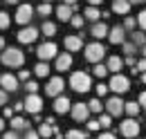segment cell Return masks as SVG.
Instances as JSON below:
<instances>
[{
	"label": "cell",
	"mask_w": 146,
	"mask_h": 139,
	"mask_svg": "<svg viewBox=\"0 0 146 139\" xmlns=\"http://www.w3.org/2000/svg\"><path fill=\"white\" fill-rule=\"evenodd\" d=\"M0 61H2V65H7V68H20V65L25 63V54L20 52L18 47H7V50L0 52Z\"/></svg>",
	"instance_id": "cell-1"
},
{
	"label": "cell",
	"mask_w": 146,
	"mask_h": 139,
	"mask_svg": "<svg viewBox=\"0 0 146 139\" xmlns=\"http://www.w3.org/2000/svg\"><path fill=\"white\" fill-rule=\"evenodd\" d=\"M70 87H72L74 92H79V94L88 92V90L92 87V79H90V74H86L83 70H79V72H72V76H70Z\"/></svg>",
	"instance_id": "cell-2"
},
{
	"label": "cell",
	"mask_w": 146,
	"mask_h": 139,
	"mask_svg": "<svg viewBox=\"0 0 146 139\" xmlns=\"http://www.w3.org/2000/svg\"><path fill=\"white\" fill-rule=\"evenodd\" d=\"M108 90H112L115 94H124V92L130 90V79L124 76V74H112V79L108 83Z\"/></svg>",
	"instance_id": "cell-3"
},
{
	"label": "cell",
	"mask_w": 146,
	"mask_h": 139,
	"mask_svg": "<svg viewBox=\"0 0 146 139\" xmlns=\"http://www.w3.org/2000/svg\"><path fill=\"white\" fill-rule=\"evenodd\" d=\"M106 56V47L97 40V43H90V45H86V61H90V63H99L101 58Z\"/></svg>",
	"instance_id": "cell-4"
},
{
	"label": "cell",
	"mask_w": 146,
	"mask_h": 139,
	"mask_svg": "<svg viewBox=\"0 0 146 139\" xmlns=\"http://www.w3.org/2000/svg\"><path fill=\"white\" fill-rule=\"evenodd\" d=\"M106 110H108L110 117H119L121 112H124V99L119 97V94H115V97H110L108 101H106V105H104Z\"/></svg>",
	"instance_id": "cell-5"
},
{
	"label": "cell",
	"mask_w": 146,
	"mask_h": 139,
	"mask_svg": "<svg viewBox=\"0 0 146 139\" xmlns=\"http://www.w3.org/2000/svg\"><path fill=\"white\" fill-rule=\"evenodd\" d=\"M63 87H65L63 76H54V79L47 81V85H45V94H47V97H58V94H63Z\"/></svg>",
	"instance_id": "cell-6"
},
{
	"label": "cell",
	"mask_w": 146,
	"mask_h": 139,
	"mask_svg": "<svg viewBox=\"0 0 146 139\" xmlns=\"http://www.w3.org/2000/svg\"><path fill=\"white\" fill-rule=\"evenodd\" d=\"M40 108H43V99H40L38 94H29V97L23 101V110H27L29 115H38Z\"/></svg>",
	"instance_id": "cell-7"
},
{
	"label": "cell",
	"mask_w": 146,
	"mask_h": 139,
	"mask_svg": "<svg viewBox=\"0 0 146 139\" xmlns=\"http://www.w3.org/2000/svg\"><path fill=\"white\" fill-rule=\"evenodd\" d=\"M119 130H121V135H124V137H128V139H135L137 135H139V123L135 121V119H130V117H128L126 121H121Z\"/></svg>",
	"instance_id": "cell-8"
},
{
	"label": "cell",
	"mask_w": 146,
	"mask_h": 139,
	"mask_svg": "<svg viewBox=\"0 0 146 139\" xmlns=\"http://www.w3.org/2000/svg\"><path fill=\"white\" fill-rule=\"evenodd\" d=\"M56 52H58V47H56L54 43H43V45H38V50H36V56L40 58V61H50V58H54Z\"/></svg>",
	"instance_id": "cell-9"
},
{
	"label": "cell",
	"mask_w": 146,
	"mask_h": 139,
	"mask_svg": "<svg viewBox=\"0 0 146 139\" xmlns=\"http://www.w3.org/2000/svg\"><path fill=\"white\" fill-rule=\"evenodd\" d=\"M32 14H34V7L32 5H18V9H16V23L27 25L32 20Z\"/></svg>",
	"instance_id": "cell-10"
},
{
	"label": "cell",
	"mask_w": 146,
	"mask_h": 139,
	"mask_svg": "<svg viewBox=\"0 0 146 139\" xmlns=\"http://www.w3.org/2000/svg\"><path fill=\"white\" fill-rule=\"evenodd\" d=\"M0 87L5 90V92H16L18 90V79L14 76V74H0Z\"/></svg>",
	"instance_id": "cell-11"
},
{
	"label": "cell",
	"mask_w": 146,
	"mask_h": 139,
	"mask_svg": "<svg viewBox=\"0 0 146 139\" xmlns=\"http://www.w3.org/2000/svg\"><path fill=\"white\" fill-rule=\"evenodd\" d=\"M70 112H72L74 121H86L88 115H90V110H88V105H86V103H72V105H70Z\"/></svg>",
	"instance_id": "cell-12"
},
{
	"label": "cell",
	"mask_w": 146,
	"mask_h": 139,
	"mask_svg": "<svg viewBox=\"0 0 146 139\" xmlns=\"http://www.w3.org/2000/svg\"><path fill=\"white\" fill-rule=\"evenodd\" d=\"M106 36H108V40L112 43V45H121V43L126 40V29L117 25V27H112V29H108V34H106Z\"/></svg>",
	"instance_id": "cell-13"
},
{
	"label": "cell",
	"mask_w": 146,
	"mask_h": 139,
	"mask_svg": "<svg viewBox=\"0 0 146 139\" xmlns=\"http://www.w3.org/2000/svg\"><path fill=\"white\" fill-rule=\"evenodd\" d=\"M70 105H72V101H70L68 97H63V94L54 97V112H56V115H65V112H70Z\"/></svg>",
	"instance_id": "cell-14"
},
{
	"label": "cell",
	"mask_w": 146,
	"mask_h": 139,
	"mask_svg": "<svg viewBox=\"0 0 146 139\" xmlns=\"http://www.w3.org/2000/svg\"><path fill=\"white\" fill-rule=\"evenodd\" d=\"M36 38H38V29H36V27H25V29H20V32H18V40H20V43H25V45L34 43Z\"/></svg>",
	"instance_id": "cell-15"
},
{
	"label": "cell",
	"mask_w": 146,
	"mask_h": 139,
	"mask_svg": "<svg viewBox=\"0 0 146 139\" xmlns=\"http://www.w3.org/2000/svg\"><path fill=\"white\" fill-rule=\"evenodd\" d=\"M56 70L58 72H65V70L72 68V54L70 52H63V54H56Z\"/></svg>",
	"instance_id": "cell-16"
},
{
	"label": "cell",
	"mask_w": 146,
	"mask_h": 139,
	"mask_svg": "<svg viewBox=\"0 0 146 139\" xmlns=\"http://www.w3.org/2000/svg\"><path fill=\"white\" fill-rule=\"evenodd\" d=\"M65 47H68V52H79L83 47L81 36H65Z\"/></svg>",
	"instance_id": "cell-17"
},
{
	"label": "cell",
	"mask_w": 146,
	"mask_h": 139,
	"mask_svg": "<svg viewBox=\"0 0 146 139\" xmlns=\"http://www.w3.org/2000/svg\"><path fill=\"white\" fill-rule=\"evenodd\" d=\"M112 11H115V14H121V16H128L130 2H128V0H112Z\"/></svg>",
	"instance_id": "cell-18"
},
{
	"label": "cell",
	"mask_w": 146,
	"mask_h": 139,
	"mask_svg": "<svg viewBox=\"0 0 146 139\" xmlns=\"http://www.w3.org/2000/svg\"><path fill=\"white\" fill-rule=\"evenodd\" d=\"M90 34L97 38V40H101V38H106V34H108V25L106 23H94L90 29Z\"/></svg>",
	"instance_id": "cell-19"
},
{
	"label": "cell",
	"mask_w": 146,
	"mask_h": 139,
	"mask_svg": "<svg viewBox=\"0 0 146 139\" xmlns=\"http://www.w3.org/2000/svg\"><path fill=\"white\" fill-rule=\"evenodd\" d=\"M54 14H56L58 20H63V23H65V20H70V18H72V7H70V5H58V7L54 9Z\"/></svg>",
	"instance_id": "cell-20"
},
{
	"label": "cell",
	"mask_w": 146,
	"mask_h": 139,
	"mask_svg": "<svg viewBox=\"0 0 146 139\" xmlns=\"http://www.w3.org/2000/svg\"><path fill=\"white\" fill-rule=\"evenodd\" d=\"M121 68H124V61H121L119 56H110L108 63H106V70H108V72H115V74H119Z\"/></svg>",
	"instance_id": "cell-21"
},
{
	"label": "cell",
	"mask_w": 146,
	"mask_h": 139,
	"mask_svg": "<svg viewBox=\"0 0 146 139\" xmlns=\"http://www.w3.org/2000/svg\"><path fill=\"white\" fill-rule=\"evenodd\" d=\"M9 126H11V130H16V132H18V130H27V128H29V123L25 121L23 117H11V119H9Z\"/></svg>",
	"instance_id": "cell-22"
},
{
	"label": "cell",
	"mask_w": 146,
	"mask_h": 139,
	"mask_svg": "<svg viewBox=\"0 0 146 139\" xmlns=\"http://www.w3.org/2000/svg\"><path fill=\"white\" fill-rule=\"evenodd\" d=\"M139 110H142V108L135 103V101H128V103H124V112H126L130 119H135V117L139 115Z\"/></svg>",
	"instance_id": "cell-23"
},
{
	"label": "cell",
	"mask_w": 146,
	"mask_h": 139,
	"mask_svg": "<svg viewBox=\"0 0 146 139\" xmlns=\"http://www.w3.org/2000/svg\"><path fill=\"white\" fill-rule=\"evenodd\" d=\"M54 135V126H50V123H40V128H38V137L47 139Z\"/></svg>",
	"instance_id": "cell-24"
},
{
	"label": "cell",
	"mask_w": 146,
	"mask_h": 139,
	"mask_svg": "<svg viewBox=\"0 0 146 139\" xmlns=\"http://www.w3.org/2000/svg\"><path fill=\"white\" fill-rule=\"evenodd\" d=\"M34 74H36V76H40V79H45V76L50 74V65H47L45 61H40L36 68H34Z\"/></svg>",
	"instance_id": "cell-25"
},
{
	"label": "cell",
	"mask_w": 146,
	"mask_h": 139,
	"mask_svg": "<svg viewBox=\"0 0 146 139\" xmlns=\"http://www.w3.org/2000/svg\"><path fill=\"white\" fill-rule=\"evenodd\" d=\"M40 32H43L45 36H54L56 34V25H54V23H50V20H45L43 27H40Z\"/></svg>",
	"instance_id": "cell-26"
},
{
	"label": "cell",
	"mask_w": 146,
	"mask_h": 139,
	"mask_svg": "<svg viewBox=\"0 0 146 139\" xmlns=\"http://www.w3.org/2000/svg\"><path fill=\"white\" fill-rule=\"evenodd\" d=\"M52 11H54V9H52V5H50V2H43V5H38V9H36V14L38 16H50V14H52Z\"/></svg>",
	"instance_id": "cell-27"
},
{
	"label": "cell",
	"mask_w": 146,
	"mask_h": 139,
	"mask_svg": "<svg viewBox=\"0 0 146 139\" xmlns=\"http://www.w3.org/2000/svg\"><path fill=\"white\" fill-rule=\"evenodd\" d=\"M99 16H101V11H99L97 7H88V9H86V18H88V20H92V23H97V20H99Z\"/></svg>",
	"instance_id": "cell-28"
},
{
	"label": "cell",
	"mask_w": 146,
	"mask_h": 139,
	"mask_svg": "<svg viewBox=\"0 0 146 139\" xmlns=\"http://www.w3.org/2000/svg\"><path fill=\"white\" fill-rule=\"evenodd\" d=\"M86 105H88V110H90V112H101V110H104V103L99 101V97H97V99H92L90 103H86Z\"/></svg>",
	"instance_id": "cell-29"
},
{
	"label": "cell",
	"mask_w": 146,
	"mask_h": 139,
	"mask_svg": "<svg viewBox=\"0 0 146 139\" xmlns=\"http://www.w3.org/2000/svg\"><path fill=\"white\" fill-rule=\"evenodd\" d=\"M92 74H94L97 79H104V76L108 74V70H106V65H101V63H97V65H94V70H92Z\"/></svg>",
	"instance_id": "cell-30"
},
{
	"label": "cell",
	"mask_w": 146,
	"mask_h": 139,
	"mask_svg": "<svg viewBox=\"0 0 146 139\" xmlns=\"http://www.w3.org/2000/svg\"><path fill=\"white\" fill-rule=\"evenodd\" d=\"M97 121H99V128H110L112 126V117L110 115H101Z\"/></svg>",
	"instance_id": "cell-31"
},
{
	"label": "cell",
	"mask_w": 146,
	"mask_h": 139,
	"mask_svg": "<svg viewBox=\"0 0 146 139\" xmlns=\"http://www.w3.org/2000/svg\"><path fill=\"white\" fill-rule=\"evenodd\" d=\"M11 25V18H9V14L7 11H0V29H7Z\"/></svg>",
	"instance_id": "cell-32"
},
{
	"label": "cell",
	"mask_w": 146,
	"mask_h": 139,
	"mask_svg": "<svg viewBox=\"0 0 146 139\" xmlns=\"http://www.w3.org/2000/svg\"><path fill=\"white\" fill-rule=\"evenodd\" d=\"M133 45H137V47L144 45V34L142 32H133Z\"/></svg>",
	"instance_id": "cell-33"
},
{
	"label": "cell",
	"mask_w": 146,
	"mask_h": 139,
	"mask_svg": "<svg viewBox=\"0 0 146 139\" xmlns=\"http://www.w3.org/2000/svg\"><path fill=\"white\" fill-rule=\"evenodd\" d=\"M65 139H86V132H81V130H70Z\"/></svg>",
	"instance_id": "cell-34"
},
{
	"label": "cell",
	"mask_w": 146,
	"mask_h": 139,
	"mask_svg": "<svg viewBox=\"0 0 146 139\" xmlns=\"http://www.w3.org/2000/svg\"><path fill=\"white\" fill-rule=\"evenodd\" d=\"M121 47H124V54H126V56H133V54H135V45H133V43H126V40H124Z\"/></svg>",
	"instance_id": "cell-35"
},
{
	"label": "cell",
	"mask_w": 146,
	"mask_h": 139,
	"mask_svg": "<svg viewBox=\"0 0 146 139\" xmlns=\"http://www.w3.org/2000/svg\"><path fill=\"white\" fill-rule=\"evenodd\" d=\"M70 23H72V27H76V29H81V27H83V18H81V16H74V14H72Z\"/></svg>",
	"instance_id": "cell-36"
},
{
	"label": "cell",
	"mask_w": 146,
	"mask_h": 139,
	"mask_svg": "<svg viewBox=\"0 0 146 139\" xmlns=\"http://www.w3.org/2000/svg\"><path fill=\"white\" fill-rule=\"evenodd\" d=\"M137 25H139V29L146 27V11H139V14H137Z\"/></svg>",
	"instance_id": "cell-37"
},
{
	"label": "cell",
	"mask_w": 146,
	"mask_h": 139,
	"mask_svg": "<svg viewBox=\"0 0 146 139\" xmlns=\"http://www.w3.org/2000/svg\"><path fill=\"white\" fill-rule=\"evenodd\" d=\"M124 29H135V18H133V16H126V20H124Z\"/></svg>",
	"instance_id": "cell-38"
},
{
	"label": "cell",
	"mask_w": 146,
	"mask_h": 139,
	"mask_svg": "<svg viewBox=\"0 0 146 139\" xmlns=\"http://www.w3.org/2000/svg\"><path fill=\"white\" fill-rule=\"evenodd\" d=\"M94 90H97V97H99V99H101V97H104V94H106V92H108V85H104V83H99V85L94 87Z\"/></svg>",
	"instance_id": "cell-39"
},
{
	"label": "cell",
	"mask_w": 146,
	"mask_h": 139,
	"mask_svg": "<svg viewBox=\"0 0 146 139\" xmlns=\"http://www.w3.org/2000/svg\"><path fill=\"white\" fill-rule=\"evenodd\" d=\"M16 79H18V81H27V79H29V70H20Z\"/></svg>",
	"instance_id": "cell-40"
},
{
	"label": "cell",
	"mask_w": 146,
	"mask_h": 139,
	"mask_svg": "<svg viewBox=\"0 0 146 139\" xmlns=\"http://www.w3.org/2000/svg\"><path fill=\"white\" fill-rule=\"evenodd\" d=\"M2 139H18V132H16V130H9V132L2 135Z\"/></svg>",
	"instance_id": "cell-41"
},
{
	"label": "cell",
	"mask_w": 146,
	"mask_h": 139,
	"mask_svg": "<svg viewBox=\"0 0 146 139\" xmlns=\"http://www.w3.org/2000/svg\"><path fill=\"white\" fill-rule=\"evenodd\" d=\"M27 90H29V94H36V92H38V85L34 83V81H29V83H27Z\"/></svg>",
	"instance_id": "cell-42"
},
{
	"label": "cell",
	"mask_w": 146,
	"mask_h": 139,
	"mask_svg": "<svg viewBox=\"0 0 146 139\" xmlns=\"http://www.w3.org/2000/svg\"><path fill=\"white\" fill-rule=\"evenodd\" d=\"M88 130H92V132H94V130H99V121H97V119L88 121Z\"/></svg>",
	"instance_id": "cell-43"
},
{
	"label": "cell",
	"mask_w": 146,
	"mask_h": 139,
	"mask_svg": "<svg viewBox=\"0 0 146 139\" xmlns=\"http://www.w3.org/2000/svg\"><path fill=\"white\" fill-rule=\"evenodd\" d=\"M25 139H40V137H38L36 130H29V128H27V135H25Z\"/></svg>",
	"instance_id": "cell-44"
},
{
	"label": "cell",
	"mask_w": 146,
	"mask_h": 139,
	"mask_svg": "<svg viewBox=\"0 0 146 139\" xmlns=\"http://www.w3.org/2000/svg\"><path fill=\"white\" fill-rule=\"evenodd\" d=\"M144 70H146V61L142 58V61H137V72H142V74H144Z\"/></svg>",
	"instance_id": "cell-45"
},
{
	"label": "cell",
	"mask_w": 146,
	"mask_h": 139,
	"mask_svg": "<svg viewBox=\"0 0 146 139\" xmlns=\"http://www.w3.org/2000/svg\"><path fill=\"white\" fill-rule=\"evenodd\" d=\"M5 103H7V92L0 87V105H5Z\"/></svg>",
	"instance_id": "cell-46"
},
{
	"label": "cell",
	"mask_w": 146,
	"mask_h": 139,
	"mask_svg": "<svg viewBox=\"0 0 146 139\" xmlns=\"http://www.w3.org/2000/svg\"><path fill=\"white\" fill-rule=\"evenodd\" d=\"M99 139H117V137H115L112 132H101V135H99Z\"/></svg>",
	"instance_id": "cell-47"
},
{
	"label": "cell",
	"mask_w": 146,
	"mask_h": 139,
	"mask_svg": "<svg viewBox=\"0 0 146 139\" xmlns=\"http://www.w3.org/2000/svg\"><path fill=\"white\" fill-rule=\"evenodd\" d=\"M146 103V94L144 92H142V94H139V99H137V105H139V108H142V105Z\"/></svg>",
	"instance_id": "cell-48"
},
{
	"label": "cell",
	"mask_w": 146,
	"mask_h": 139,
	"mask_svg": "<svg viewBox=\"0 0 146 139\" xmlns=\"http://www.w3.org/2000/svg\"><path fill=\"white\" fill-rule=\"evenodd\" d=\"M5 117L11 119V117H14V110H11V108H5Z\"/></svg>",
	"instance_id": "cell-49"
},
{
	"label": "cell",
	"mask_w": 146,
	"mask_h": 139,
	"mask_svg": "<svg viewBox=\"0 0 146 139\" xmlns=\"http://www.w3.org/2000/svg\"><path fill=\"white\" fill-rule=\"evenodd\" d=\"M126 65H130V68H135V58H133V56H126Z\"/></svg>",
	"instance_id": "cell-50"
},
{
	"label": "cell",
	"mask_w": 146,
	"mask_h": 139,
	"mask_svg": "<svg viewBox=\"0 0 146 139\" xmlns=\"http://www.w3.org/2000/svg\"><path fill=\"white\" fill-rule=\"evenodd\" d=\"M88 2H90V7H97V5H101L104 0H88Z\"/></svg>",
	"instance_id": "cell-51"
},
{
	"label": "cell",
	"mask_w": 146,
	"mask_h": 139,
	"mask_svg": "<svg viewBox=\"0 0 146 139\" xmlns=\"http://www.w3.org/2000/svg\"><path fill=\"white\" fill-rule=\"evenodd\" d=\"M2 50H5V38L0 36V52H2Z\"/></svg>",
	"instance_id": "cell-52"
},
{
	"label": "cell",
	"mask_w": 146,
	"mask_h": 139,
	"mask_svg": "<svg viewBox=\"0 0 146 139\" xmlns=\"http://www.w3.org/2000/svg\"><path fill=\"white\" fill-rule=\"evenodd\" d=\"M74 2H76V0H63V5H70V7H72Z\"/></svg>",
	"instance_id": "cell-53"
},
{
	"label": "cell",
	"mask_w": 146,
	"mask_h": 139,
	"mask_svg": "<svg viewBox=\"0 0 146 139\" xmlns=\"http://www.w3.org/2000/svg\"><path fill=\"white\" fill-rule=\"evenodd\" d=\"M128 2H130V5H133V2H137V5H142L144 0H128Z\"/></svg>",
	"instance_id": "cell-54"
},
{
	"label": "cell",
	"mask_w": 146,
	"mask_h": 139,
	"mask_svg": "<svg viewBox=\"0 0 146 139\" xmlns=\"http://www.w3.org/2000/svg\"><path fill=\"white\" fill-rule=\"evenodd\" d=\"M2 128H5V121H2V117H0V132H2Z\"/></svg>",
	"instance_id": "cell-55"
},
{
	"label": "cell",
	"mask_w": 146,
	"mask_h": 139,
	"mask_svg": "<svg viewBox=\"0 0 146 139\" xmlns=\"http://www.w3.org/2000/svg\"><path fill=\"white\" fill-rule=\"evenodd\" d=\"M7 2H9V5H16V2H18V0H7Z\"/></svg>",
	"instance_id": "cell-56"
},
{
	"label": "cell",
	"mask_w": 146,
	"mask_h": 139,
	"mask_svg": "<svg viewBox=\"0 0 146 139\" xmlns=\"http://www.w3.org/2000/svg\"><path fill=\"white\" fill-rule=\"evenodd\" d=\"M43 2H50V0H43Z\"/></svg>",
	"instance_id": "cell-57"
}]
</instances>
